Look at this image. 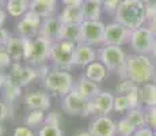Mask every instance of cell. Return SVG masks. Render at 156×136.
I'll return each instance as SVG.
<instances>
[{
  "mask_svg": "<svg viewBox=\"0 0 156 136\" xmlns=\"http://www.w3.org/2000/svg\"><path fill=\"white\" fill-rule=\"evenodd\" d=\"M139 87H136V89H133L132 91H129L126 95L128 101H129V106L130 109H134V108H140V105H141V101H140V93H139Z\"/></svg>",
  "mask_w": 156,
  "mask_h": 136,
  "instance_id": "836d02e7",
  "label": "cell"
},
{
  "mask_svg": "<svg viewBox=\"0 0 156 136\" xmlns=\"http://www.w3.org/2000/svg\"><path fill=\"white\" fill-rule=\"evenodd\" d=\"M8 76L18 86L26 87L27 84H30L33 80H35L38 78V71L37 67H33V65H20V63H12L10 65Z\"/></svg>",
  "mask_w": 156,
  "mask_h": 136,
  "instance_id": "7c38bea8",
  "label": "cell"
},
{
  "mask_svg": "<svg viewBox=\"0 0 156 136\" xmlns=\"http://www.w3.org/2000/svg\"><path fill=\"white\" fill-rule=\"evenodd\" d=\"M129 109H130V106H129V101L126 95L118 94L114 97V112H117V113H126Z\"/></svg>",
  "mask_w": 156,
  "mask_h": 136,
  "instance_id": "1f68e13d",
  "label": "cell"
},
{
  "mask_svg": "<svg viewBox=\"0 0 156 136\" xmlns=\"http://www.w3.org/2000/svg\"><path fill=\"white\" fill-rule=\"evenodd\" d=\"M38 136H64V131H62L61 127L44 124L38 129Z\"/></svg>",
  "mask_w": 156,
  "mask_h": 136,
  "instance_id": "4dcf8cb0",
  "label": "cell"
},
{
  "mask_svg": "<svg viewBox=\"0 0 156 136\" xmlns=\"http://www.w3.org/2000/svg\"><path fill=\"white\" fill-rule=\"evenodd\" d=\"M12 64V59L10 57V54L7 53L5 48L0 49V71L5 68H10V65Z\"/></svg>",
  "mask_w": 156,
  "mask_h": 136,
  "instance_id": "8d00e7d4",
  "label": "cell"
},
{
  "mask_svg": "<svg viewBox=\"0 0 156 136\" xmlns=\"http://www.w3.org/2000/svg\"><path fill=\"white\" fill-rule=\"evenodd\" d=\"M155 131L148 127H144V128H140V129H136V132L133 134V136H154Z\"/></svg>",
  "mask_w": 156,
  "mask_h": 136,
  "instance_id": "60d3db41",
  "label": "cell"
},
{
  "mask_svg": "<svg viewBox=\"0 0 156 136\" xmlns=\"http://www.w3.org/2000/svg\"><path fill=\"white\" fill-rule=\"evenodd\" d=\"M109 75V69L105 67L103 63H101L99 60H95L94 63L88 64L84 68V76L88 78L90 80L95 82V83H99L103 82Z\"/></svg>",
  "mask_w": 156,
  "mask_h": 136,
  "instance_id": "44dd1931",
  "label": "cell"
},
{
  "mask_svg": "<svg viewBox=\"0 0 156 136\" xmlns=\"http://www.w3.org/2000/svg\"><path fill=\"white\" fill-rule=\"evenodd\" d=\"M145 123H147V127H148V128L156 131V106L155 108H147Z\"/></svg>",
  "mask_w": 156,
  "mask_h": 136,
  "instance_id": "d590c367",
  "label": "cell"
},
{
  "mask_svg": "<svg viewBox=\"0 0 156 136\" xmlns=\"http://www.w3.org/2000/svg\"><path fill=\"white\" fill-rule=\"evenodd\" d=\"M140 101L145 108L156 106V83H145L141 84L139 89Z\"/></svg>",
  "mask_w": 156,
  "mask_h": 136,
  "instance_id": "cb8c5ba5",
  "label": "cell"
},
{
  "mask_svg": "<svg viewBox=\"0 0 156 136\" xmlns=\"http://www.w3.org/2000/svg\"><path fill=\"white\" fill-rule=\"evenodd\" d=\"M20 90L22 87L18 86L14 80H11V78L8 76L7 83L4 84V87L2 89L3 91V98H4V102H7L8 105H12V102H15L20 95Z\"/></svg>",
  "mask_w": 156,
  "mask_h": 136,
  "instance_id": "4316f807",
  "label": "cell"
},
{
  "mask_svg": "<svg viewBox=\"0 0 156 136\" xmlns=\"http://www.w3.org/2000/svg\"><path fill=\"white\" fill-rule=\"evenodd\" d=\"M154 136H156V131H155V134H154Z\"/></svg>",
  "mask_w": 156,
  "mask_h": 136,
  "instance_id": "9f6ffc18",
  "label": "cell"
},
{
  "mask_svg": "<svg viewBox=\"0 0 156 136\" xmlns=\"http://www.w3.org/2000/svg\"><path fill=\"white\" fill-rule=\"evenodd\" d=\"M58 0H30V11L40 15L41 18L52 17L56 11Z\"/></svg>",
  "mask_w": 156,
  "mask_h": 136,
  "instance_id": "ffe728a7",
  "label": "cell"
},
{
  "mask_svg": "<svg viewBox=\"0 0 156 136\" xmlns=\"http://www.w3.org/2000/svg\"><path fill=\"white\" fill-rule=\"evenodd\" d=\"M3 2H8V0H3Z\"/></svg>",
  "mask_w": 156,
  "mask_h": 136,
  "instance_id": "6f0895ef",
  "label": "cell"
},
{
  "mask_svg": "<svg viewBox=\"0 0 156 136\" xmlns=\"http://www.w3.org/2000/svg\"><path fill=\"white\" fill-rule=\"evenodd\" d=\"M151 57L156 61V40H155V44H154V48H152V53H151Z\"/></svg>",
  "mask_w": 156,
  "mask_h": 136,
  "instance_id": "f907efd6",
  "label": "cell"
},
{
  "mask_svg": "<svg viewBox=\"0 0 156 136\" xmlns=\"http://www.w3.org/2000/svg\"><path fill=\"white\" fill-rule=\"evenodd\" d=\"M50 94L45 90H35V91H30L25 95V104L29 110H49L50 109Z\"/></svg>",
  "mask_w": 156,
  "mask_h": 136,
  "instance_id": "5bb4252c",
  "label": "cell"
},
{
  "mask_svg": "<svg viewBox=\"0 0 156 136\" xmlns=\"http://www.w3.org/2000/svg\"><path fill=\"white\" fill-rule=\"evenodd\" d=\"M37 71H38V78H41V79H45V78H46V75L49 74V68L46 67V65H40V67H37Z\"/></svg>",
  "mask_w": 156,
  "mask_h": 136,
  "instance_id": "7bdbcfd3",
  "label": "cell"
},
{
  "mask_svg": "<svg viewBox=\"0 0 156 136\" xmlns=\"http://www.w3.org/2000/svg\"><path fill=\"white\" fill-rule=\"evenodd\" d=\"M156 37L151 31L148 26H141L139 29L132 30L130 35V46L137 54H148L151 56Z\"/></svg>",
  "mask_w": 156,
  "mask_h": 136,
  "instance_id": "ba28073f",
  "label": "cell"
},
{
  "mask_svg": "<svg viewBox=\"0 0 156 136\" xmlns=\"http://www.w3.org/2000/svg\"><path fill=\"white\" fill-rule=\"evenodd\" d=\"M2 48H4V46H3V45H0V49H2Z\"/></svg>",
  "mask_w": 156,
  "mask_h": 136,
  "instance_id": "db71d44e",
  "label": "cell"
},
{
  "mask_svg": "<svg viewBox=\"0 0 156 136\" xmlns=\"http://www.w3.org/2000/svg\"><path fill=\"white\" fill-rule=\"evenodd\" d=\"M136 132V128L126 117H122L121 120L117 121V134L119 136H133Z\"/></svg>",
  "mask_w": 156,
  "mask_h": 136,
  "instance_id": "f546056e",
  "label": "cell"
},
{
  "mask_svg": "<svg viewBox=\"0 0 156 136\" xmlns=\"http://www.w3.org/2000/svg\"><path fill=\"white\" fill-rule=\"evenodd\" d=\"M42 82L45 90L50 95L61 97V98L71 93L75 87L73 76L69 71H65V69H52Z\"/></svg>",
  "mask_w": 156,
  "mask_h": 136,
  "instance_id": "277c9868",
  "label": "cell"
},
{
  "mask_svg": "<svg viewBox=\"0 0 156 136\" xmlns=\"http://www.w3.org/2000/svg\"><path fill=\"white\" fill-rule=\"evenodd\" d=\"M64 6H82L86 0H60Z\"/></svg>",
  "mask_w": 156,
  "mask_h": 136,
  "instance_id": "ee69618b",
  "label": "cell"
},
{
  "mask_svg": "<svg viewBox=\"0 0 156 136\" xmlns=\"http://www.w3.org/2000/svg\"><path fill=\"white\" fill-rule=\"evenodd\" d=\"M62 123V116L60 114V112H48L46 113V119H45V124L48 125H57V127H61Z\"/></svg>",
  "mask_w": 156,
  "mask_h": 136,
  "instance_id": "e575fe53",
  "label": "cell"
},
{
  "mask_svg": "<svg viewBox=\"0 0 156 136\" xmlns=\"http://www.w3.org/2000/svg\"><path fill=\"white\" fill-rule=\"evenodd\" d=\"M7 80H8V74H4V72L0 71V90L4 87V84L7 83Z\"/></svg>",
  "mask_w": 156,
  "mask_h": 136,
  "instance_id": "bcb514c9",
  "label": "cell"
},
{
  "mask_svg": "<svg viewBox=\"0 0 156 136\" xmlns=\"http://www.w3.org/2000/svg\"><path fill=\"white\" fill-rule=\"evenodd\" d=\"M10 38H11V34L8 33V30L4 29V27H0V45H3V46H4V45L8 42Z\"/></svg>",
  "mask_w": 156,
  "mask_h": 136,
  "instance_id": "b9f144b4",
  "label": "cell"
},
{
  "mask_svg": "<svg viewBox=\"0 0 156 136\" xmlns=\"http://www.w3.org/2000/svg\"><path fill=\"white\" fill-rule=\"evenodd\" d=\"M73 90H76V91L79 93L80 95L84 97L86 99H90V101H91V99H94L95 97H97L101 93L98 83L90 80L88 78L84 76V75H82L79 79L75 82Z\"/></svg>",
  "mask_w": 156,
  "mask_h": 136,
  "instance_id": "d6986e66",
  "label": "cell"
},
{
  "mask_svg": "<svg viewBox=\"0 0 156 136\" xmlns=\"http://www.w3.org/2000/svg\"><path fill=\"white\" fill-rule=\"evenodd\" d=\"M105 25L102 20H84L82 23L83 42L97 48L105 44Z\"/></svg>",
  "mask_w": 156,
  "mask_h": 136,
  "instance_id": "30bf717a",
  "label": "cell"
},
{
  "mask_svg": "<svg viewBox=\"0 0 156 136\" xmlns=\"http://www.w3.org/2000/svg\"><path fill=\"white\" fill-rule=\"evenodd\" d=\"M61 109L69 116L87 117L94 114V109L90 99L82 97L76 90H72L65 97L61 98Z\"/></svg>",
  "mask_w": 156,
  "mask_h": 136,
  "instance_id": "52a82bcc",
  "label": "cell"
},
{
  "mask_svg": "<svg viewBox=\"0 0 156 136\" xmlns=\"http://www.w3.org/2000/svg\"><path fill=\"white\" fill-rule=\"evenodd\" d=\"M41 23H42V18L37 15L33 11H27L16 25V31L19 37L23 38H35L40 34Z\"/></svg>",
  "mask_w": 156,
  "mask_h": 136,
  "instance_id": "8fae6325",
  "label": "cell"
},
{
  "mask_svg": "<svg viewBox=\"0 0 156 136\" xmlns=\"http://www.w3.org/2000/svg\"><path fill=\"white\" fill-rule=\"evenodd\" d=\"M132 30L126 26L121 25L119 22L114 20L107 23L105 29V44L103 45H114V46H124L130 42Z\"/></svg>",
  "mask_w": 156,
  "mask_h": 136,
  "instance_id": "9c48e42d",
  "label": "cell"
},
{
  "mask_svg": "<svg viewBox=\"0 0 156 136\" xmlns=\"http://www.w3.org/2000/svg\"><path fill=\"white\" fill-rule=\"evenodd\" d=\"M58 40L71 41V42H75L76 45L82 44L83 42L82 25H64V23H62Z\"/></svg>",
  "mask_w": 156,
  "mask_h": 136,
  "instance_id": "603a6c76",
  "label": "cell"
},
{
  "mask_svg": "<svg viewBox=\"0 0 156 136\" xmlns=\"http://www.w3.org/2000/svg\"><path fill=\"white\" fill-rule=\"evenodd\" d=\"M88 131L94 136H117V123L109 116H98L90 123Z\"/></svg>",
  "mask_w": 156,
  "mask_h": 136,
  "instance_id": "4fadbf2b",
  "label": "cell"
},
{
  "mask_svg": "<svg viewBox=\"0 0 156 136\" xmlns=\"http://www.w3.org/2000/svg\"><path fill=\"white\" fill-rule=\"evenodd\" d=\"M61 27L62 23L58 17H48L42 19V23H41V29H40V34L38 35H42V37L48 38L50 41H58L60 37V31H61Z\"/></svg>",
  "mask_w": 156,
  "mask_h": 136,
  "instance_id": "e0dca14e",
  "label": "cell"
},
{
  "mask_svg": "<svg viewBox=\"0 0 156 136\" xmlns=\"http://www.w3.org/2000/svg\"><path fill=\"white\" fill-rule=\"evenodd\" d=\"M45 119H46V113L44 110H29L25 117V125L31 129L40 128L45 124Z\"/></svg>",
  "mask_w": 156,
  "mask_h": 136,
  "instance_id": "83f0119b",
  "label": "cell"
},
{
  "mask_svg": "<svg viewBox=\"0 0 156 136\" xmlns=\"http://www.w3.org/2000/svg\"><path fill=\"white\" fill-rule=\"evenodd\" d=\"M3 134H4V128H3L2 121H0V136H3Z\"/></svg>",
  "mask_w": 156,
  "mask_h": 136,
  "instance_id": "816d5d0a",
  "label": "cell"
},
{
  "mask_svg": "<svg viewBox=\"0 0 156 136\" xmlns=\"http://www.w3.org/2000/svg\"><path fill=\"white\" fill-rule=\"evenodd\" d=\"M94 114L107 116L114 110V95L109 91H101L99 94L91 99Z\"/></svg>",
  "mask_w": 156,
  "mask_h": 136,
  "instance_id": "2e32d148",
  "label": "cell"
},
{
  "mask_svg": "<svg viewBox=\"0 0 156 136\" xmlns=\"http://www.w3.org/2000/svg\"><path fill=\"white\" fill-rule=\"evenodd\" d=\"M73 136H94V135H92L91 132L87 129V131H79V132H76Z\"/></svg>",
  "mask_w": 156,
  "mask_h": 136,
  "instance_id": "681fc988",
  "label": "cell"
},
{
  "mask_svg": "<svg viewBox=\"0 0 156 136\" xmlns=\"http://www.w3.org/2000/svg\"><path fill=\"white\" fill-rule=\"evenodd\" d=\"M136 87H139V84L134 83L133 80L128 79V78H125V79H121V82H118V84L115 86V91L118 93V94H128L129 91H132L133 89H136Z\"/></svg>",
  "mask_w": 156,
  "mask_h": 136,
  "instance_id": "d6a6232c",
  "label": "cell"
},
{
  "mask_svg": "<svg viewBox=\"0 0 156 136\" xmlns=\"http://www.w3.org/2000/svg\"><path fill=\"white\" fill-rule=\"evenodd\" d=\"M125 78L133 80L139 86L145 83H156L155 60L148 54H129L122 79Z\"/></svg>",
  "mask_w": 156,
  "mask_h": 136,
  "instance_id": "6da1fadb",
  "label": "cell"
},
{
  "mask_svg": "<svg viewBox=\"0 0 156 136\" xmlns=\"http://www.w3.org/2000/svg\"><path fill=\"white\" fill-rule=\"evenodd\" d=\"M83 8V17H84V20H101V15H102V4L99 3H94L90 2V0H86L82 4Z\"/></svg>",
  "mask_w": 156,
  "mask_h": 136,
  "instance_id": "484cf974",
  "label": "cell"
},
{
  "mask_svg": "<svg viewBox=\"0 0 156 136\" xmlns=\"http://www.w3.org/2000/svg\"><path fill=\"white\" fill-rule=\"evenodd\" d=\"M12 136H35V135L31 128H29L26 125H19L14 129Z\"/></svg>",
  "mask_w": 156,
  "mask_h": 136,
  "instance_id": "f35d334b",
  "label": "cell"
},
{
  "mask_svg": "<svg viewBox=\"0 0 156 136\" xmlns=\"http://www.w3.org/2000/svg\"><path fill=\"white\" fill-rule=\"evenodd\" d=\"M98 60V50L91 45H87L84 42L77 44L73 53V64L75 67L86 68L88 64Z\"/></svg>",
  "mask_w": 156,
  "mask_h": 136,
  "instance_id": "9a60e30c",
  "label": "cell"
},
{
  "mask_svg": "<svg viewBox=\"0 0 156 136\" xmlns=\"http://www.w3.org/2000/svg\"><path fill=\"white\" fill-rule=\"evenodd\" d=\"M7 53L12 59V63H19L20 60L25 59V45H23L22 37H12L8 40V42L4 45Z\"/></svg>",
  "mask_w": 156,
  "mask_h": 136,
  "instance_id": "7402d4cb",
  "label": "cell"
},
{
  "mask_svg": "<svg viewBox=\"0 0 156 136\" xmlns=\"http://www.w3.org/2000/svg\"><path fill=\"white\" fill-rule=\"evenodd\" d=\"M2 3H3V0H0V6H2Z\"/></svg>",
  "mask_w": 156,
  "mask_h": 136,
  "instance_id": "11a10c76",
  "label": "cell"
},
{
  "mask_svg": "<svg viewBox=\"0 0 156 136\" xmlns=\"http://www.w3.org/2000/svg\"><path fill=\"white\" fill-rule=\"evenodd\" d=\"M122 0H102V7L106 13H114L115 14L118 6L121 4Z\"/></svg>",
  "mask_w": 156,
  "mask_h": 136,
  "instance_id": "74e56055",
  "label": "cell"
},
{
  "mask_svg": "<svg viewBox=\"0 0 156 136\" xmlns=\"http://www.w3.org/2000/svg\"><path fill=\"white\" fill-rule=\"evenodd\" d=\"M30 10V0H8L5 2V11L12 18H22Z\"/></svg>",
  "mask_w": 156,
  "mask_h": 136,
  "instance_id": "d4e9b609",
  "label": "cell"
},
{
  "mask_svg": "<svg viewBox=\"0 0 156 136\" xmlns=\"http://www.w3.org/2000/svg\"><path fill=\"white\" fill-rule=\"evenodd\" d=\"M115 20L134 30L147 22V7L141 0H122L115 11Z\"/></svg>",
  "mask_w": 156,
  "mask_h": 136,
  "instance_id": "7a4b0ae2",
  "label": "cell"
},
{
  "mask_svg": "<svg viewBox=\"0 0 156 136\" xmlns=\"http://www.w3.org/2000/svg\"><path fill=\"white\" fill-rule=\"evenodd\" d=\"M128 54L122 49V46H114V45H102L98 49V60L103 63L105 67L109 71L115 72L119 78H124L125 65H126Z\"/></svg>",
  "mask_w": 156,
  "mask_h": 136,
  "instance_id": "5b68a950",
  "label": "cell"
},
{
  "mask_svg": "<svg viewBox=\"0 0 156 136\" xmlns=\"http://www.w3.org/2000/svg\"><path fill=\"white\" fill-rule=\"evenodd\" d=\"M11 105H8L7 102L0 101V121L5 120L11 114Z\"/></svg>",
  "mask_w": 156,
  "mask_h": 136,
  "instance_id": "ab89813d",
  "label": "cell"
},
{
  "mask_svg": "<svg viewBox=\"0 0 156 136\" xmlns=\"http://www.w3.org/2000/svg\"><path fill=\"white\" fill-rule=\"evenodd\" d=\"M125 117L134 125L136 129L144 128L147 127L145 123V110H143L141 108H134V109H129L125 114Z\"/></svg>",
  "mask_w": 156,
  "mask_h": 136,
  "instance_id": "f1b7e54d",
  "label": "cell"
},
{
  "mask_svg": "<svg viewBox=\"0 0 156 136\" xmlns=\"http://www.w3.org/2000/svg\"><path fill=\"white\" fill-rule=\"evenodd\" d=\"M23 45H25V59L23 60H26L33 67L44 65L48 60H50L53 41L48 40L42 35H37L35 38H23Z\"/></svg>",
  "mask_w": 156,
  "mask_h": 136,
  "instance_id": "3957f363",
  "label": "cell"
},
{
  "mask_svg": "<svg viewBox=\"0 0 156 136\" xmlns=\"http://www.w3.org/2000/svg\"><path fill=\"white\" fill-rule=\"evenodd\" d=\"M5 14H7V11H4L2 7H0V27H3L5 22Z\"/></svg>",
  "mask_w": 156,
  "mask_h": 136,
  "instance_id": "7dc6e473",
  "label": "cell"
},
{
  "mask_svg": "<svg viewBox=\"0 0 156 136\" xmlns=\"http://www.w3.org/2000/svg\"><path fill=\"white\" fill-rule=\"evenodd\" d=\"M57 17L64 25H82L84 22L82 6H65Z\"/></svg>",
  "mask_w": 156,
  "mask_h": 136,
  "instance_id": "ac0fdd59",
  "label": "cell"
},
{
  "mask_svg": "<svg viewBox=\"0 0 156 136\" xmlns=\"http://www.w3.org/2000/svg\"><path fill=\"white\" fill-rule=\"evenodd\" d=\"M148 27L151 29V31L154 33V35L156 37V15H155L154 18H152V19L148 20Z\"/></svg>",
  "mask_w": 156,
  "mask_h": 136,
  "instance_id": "f6af8a7d",
  "label": "cell"
},
{
  "mask_svg": "<svg viewBox=\"0 0 156 136\" xmlns=\"http://www.w3.org/2000/svg\"><path fill=\"white\" fill-rule=\"evenodd\" d=\"M76 44L71 41L58 40L55 41L52 45V50H50V61L55 64L57 69H65L69 71L73 64V53Z\"/></svg>",
  "mask_w": 156,
  "mask_h": 136,
  "instance_id": "8992f818",
  "label": "cell"
},
{
  "mask_svg": "<svg viewBox=\"0 0 156 136\" xmlns=\"http://www.w3.org/2000/svg\"><path fill=\"white\" fill-rule=\"evenodd\" d=\"M141 2L147 6V7H154V8H156V0H141Z\"/></svg>",
  "mask_w": 156,
  "mask_h": 136,
  "instance_id": "c3c4849f",
  "label": "cell"
},
{
  "mask_svg": "<svg viewBox=\"0 0 156 136\" xmlns=\"http://www.w3.org/2000/svg\"><path fill=\"white\" fill-rule=\"evenodd\" d=\"M90 2H94V3H99V4H102V0H90Z\"/></svg>",
  "mask_w": 156,
  "mask_h": 136,
  "instance_id": "f5cc1de1",
  "label": "cell"
}]
</instances>
